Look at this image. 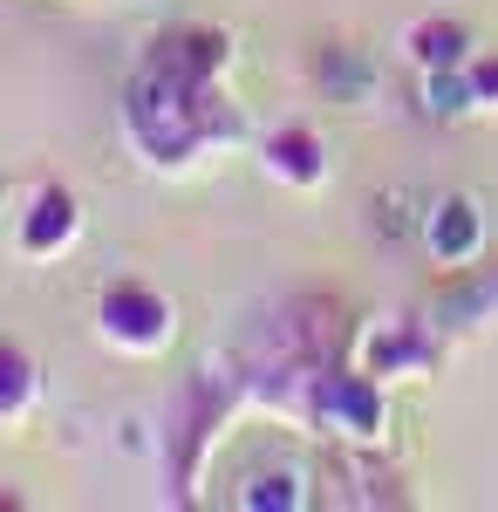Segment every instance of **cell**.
<instances>
[{
	"label": "cell",
	"instance_id": "7a4b0ae2",
	"mask_svg": "<svg viewBox=\"0 0 498 512\" xmlns=\"http://www.w3.org/2000/svg\"><path fill=\"white\" fill-rule=\"evenodd\" d=\"M96 335L130 362H151L178 342V301L151 287V280H116L110 294L96 301Z\"/></svg>",
	"mask_w": 498,
	"mask_h": 512
},
{
	"label": "cell",
	"instance_id": "277c9868",
	"mask_svg": "<svg viewBox=\"0 0 498 512\" xmlns=\"http://www.w3.org/2000/svg\"><path fill=\"white\" fill-rule=\"evenodd\" d=\"M41 410V369L14 335H0V431H21Z\"/></svg>",
	"mask_w": 498,
	"mask_h": 512
},
{
	"label": "cell",
	"instance_id": "8992f818",
	"mask_svg": "<svg viewBox=\"0 0 498 512\" xmlns=\"http://www.w3.org/2000/svg\"><path fill=\"white\" fill-rule=\"evenodd\" d=\"M0 198H7V185H0Z\"/></svg>",
	"mask_w": 498,
	"mask_h": 512
},
{
	"label": "cell",
	"instance_id": "6da1fadb",
	"mask_svg": "<svg viewBox=\"0 0 498 512\" xmlns=\"http://www.w3.org/2000/svg\"><path fill=\"white\" fill-rule=\"evenodd\" d=\"M226 62V28H171L144 48L123 96V137L151 171H192L246 137L239 110L226 103Z\"/></svg>",
	"mask_w": 498,
	"mask_h": 512
},
{
	"label": "cell",
	"instance_id": "5b68a950",
	"mask_svg": "<svg viewBox=\"0 0 498 512\" xmlns=\"http://www.w3.org/2000/svg\"><path fill=\"white\" fill-rule=\"evenodd\" d=\"M260 164H267L273 178H287V185H314L321 178V144L307 130H280V137L260 144Z\"/></svg>",
	"mask_w": 498,
	"mask_h": 512
},
{
	"label": "cell",
	"instance_id": "3957f363",
	"mask_svg": "<svg viewBox=\"0 0 498 512\" xmlns=\"http://www.w3.org/2000/svg\"><path fill=\"white\" fill-rule=\"evenodd\" d=\"M82 239V198L69 185H35L28 205L14 212V246L21 260H62Z\"/></svg>",
	"mask_w": 498,
	"mask_h": 512
}]
</instances>
